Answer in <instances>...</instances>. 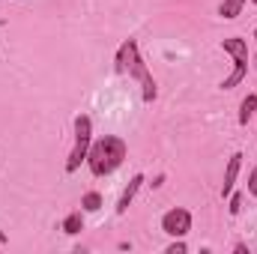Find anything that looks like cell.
I'll return each instance as SVG.
<instances>
[{
	"label": "cell",
	"instance_id": "cell-1",
	"mask_svg": "<svg viewBox=\"0 0 257 254\" xmlns=\"http://www.w3.org/2000/svg\"><path fill=\"white\" fill-rule=\"evenodd\" d=\"M117 72L141 81V87H144V102H147V105L156 102V96H159L156 78L150 75L147 63L141 60V51H138V42H135V39H126V42L120 45V51H117Z\"/></svg>",
	"mask_w": 257,
	"mask_h": 254
},
{
	"label": "cell",
	"instance_id": "cell-2",
	"mask_svg": "<svg viewBox=\"0 0 257 254\" xmlns=\"http://www.w3.org/2000/svg\"><path fill=\"white\" fill-rule=\"evenodd\" d=\"M126 141L117 138V135H105L99 138L96 144H90V153H87V165L93 171V177H105V174H114L123 159H126Z\"/></svg>",
	"mask_w": 257,
	"mask_h": 254
},
{
	"label": "cell",
	"instance_id": "cell-3",
	"mask_svg": "<svg viewBox=\"0 0 257 254\" xmlns=\"http://www.w3.org/2000/svg\"><path fill=\"white\" fill-rule=\"evenodd\" d=\"M90 144H93V123L87 114H78L75 117V144H72V153L66 159V174H75L81 168V162H87Z\"/></svg>",
	"mask_w": 257,
	"mask_h": 254
},
{
	"label": "cell",
	"instance_id": "cell-4",
	"mask_svg": "<svg viewBox=\"0 0 257 254\" xmlns=\"http://www.w3.org/2000/svg\"><path fill=\"white\" fill-rule=\"evenodd\" d=\"M221 48L233 57V72L221 81V90H233L236 84H242V78H245V72H248V45H245V39L230 36V39L221 42Z\"/></svg>",
	"mask_w": 257,
	"mask_h": 254
},
{
	"label": "cell",
	"instance_id": "cell-5",
	"mask_svg": "<svg viewBox=\"0 0 257 254\" xmlns=\"http://www.w3.org/2000/svg\"><path fill=\"white\" fill-rule=\"evenodd\" d=\"M162 230H165L168 236H174V239H183V236L192 230V212L183 209V206L168 209V212L162 215Z\"/></svg>",
	"mask_w": 257,
	"mask_h": 254
},
{
	"label": "cell",
	"instance_id": "cell-6",
	"mask_svg": "<svg viewBox=\"0 0 257 254\" xmlns=\"http://www.w3.org/2000/svg\"><path fill=\"white\" fill-rule=\"evenodd\" d=\"M239 165H242V153H233V156H230V162H227V171H224V183H221V197L233 194V183H236Z\"/></svg>",
	"mask_w": 257,
	"mask_h": 254
},
{
	"label": "cell",
	"instance_id": "cell-7",
	"mask_svg": "<svg viewBox=\"0 0 257 254\" xmlns=\"http://www.w3.org/2000/svg\"><path fill=\"white\" fill-rule=\"evenodd\" d=\"M141 183H144V174H135L132 183L126 186V191H123V197H120V203H117V215H123V212L128 209V203L135 200V194H138V189H141Z\"/></svg>",
	"mask_w": 257,
	"mask_h": 254
},
{
	"label": "cell",
	"instance_id": "cell-8",
	"mask_svg": "<svg viewBox=\"0 0 257 254\" xmlns=\"http://www.w3.org/2000/svg\"><path fill=\"white\" fill-rule=\"evenodd\" d=\"M242 6H245V0H224V3L218 6V15H221L224 21H233V18L242 12Z\"/></svg>",
	"mask_w": 257,
	"mask_h": 254
},
{
	"label": "cell",
	"instance_id": "cell-9",
	"mask_svg": "<svg viewBox=\"0 0 257 254\" xmlns=\"http://www.w3.org/2000/svg\"><path fill=\"white\" fill-rule=\"evenodd\" d=\"M257 111V96H245L242 99V105H239V126H248V120H251V114Z\"/></svg>",
	"mask_w": 257,
	"mask_h": 254
},
{
	"label": "cell",
	"instance_id": "cell-10",
	"mask_svg": "<svg viewBox=\"0 0 257 254\" xmlns=\"http://www.w3.org/2000/svg\"><path fill=\"white\" fill-rule=\"evenodd\" d=\"M81 230H84V218H81V212H72V215H66V221H63V233L75 236V233H81Z\"/></svg>",
	"mask_w": 257,
	"mask_h": 254
},
{
	"label": "cell",
	"instance_id": "cell-11",
	"mask_svg": "<svg viewBox=\"0 0 257 254\" xmlns=\"http://www.w3.org/2000/svg\"><path fill=\"white\" fill-rule=\"evenodd\" d=\"M81 206H84L87 212H96V209L102 206V194H96V191H87V194L81 197Z\"/></svg>",
	"mask_w": 257,
	"mask_h": 254
},
{
	"label": "cell",
	"instance_id": "cell-12",
	"mask_svg": "<svg viewBox=\"0 0 257 254\" xmlns=\"http://www.w3.org/2000/svg\"><path fill=\"white\" fill-rule=\"evenodd\" d=\"M239 209H242V194H233L230 197V215H239Z\"/></svg>",
	"mask_w": 257,
	"mask_h": 254
},
{
	"label": "cell",
	"instance_id": "cell-13",
	"mask_svg": "<svg viewBox=\"0 0 257 254\" xmlns=\"http://www.w3.org/2000/svg\"><path fill=\"white\" fill-rule=\"evenodd\" d=\"M248 194H254L257 197V168L251 171V177H248Z\"/></svg>",
	"mask_w": 257,
	"mask_h": 254
},
{
	"label": "cell",
	"instance_id": "cell-14",
	"mask_svg": "<svg viewBox=\"0 0 257 254\" xmlns=\"http://www.w3.org/2000/svg\"><path fill=\"white\" fill-rule=\"evenodd\" d=\"M168 254H186V242H174V245H168Z\"/></svg>",
	"mask_w": 257,
	"mask_h": 254
},
{
	"label": "cell",
	"instance_id": "cell-15",
	"mask_svg": "<svg viewBox=\"0 0 257 254\" xmlns=\"http://www.w3.org/2000/svg\"><path fill=\"white\" fill-rule=\"evenodd\" d=\"M254 42H257V30H254ZM254 66H257V54H254Z\"/></svg>",
	"mask_w": 257,
	"mask_h": 254
},
{
	"label": "cell",
	"instance_id": "cell-16",
	"mask_svg": "<svg viewBox=\"0 0 257 254\" xmlns=\"http://www.w3.org/2000/svg\"><path fill=\"white\" fill-rule=\"evenodd\" d=\"M251 3H257V0H251Z\"/></svg>",
	"mask_w": 257,
	"mask_h": 254
}]
</instances>
